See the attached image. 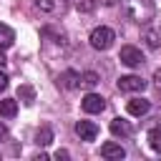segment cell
<instances>
[{
    "mask_svg": "<svg viewBox=\"0 0 161 161\" xmlns=\"http://www.w3.org/2000/svg\"><path fill=\"white\" fill-rule=\"evenodd\" d=\"M146 88V80L141 75H121L118 78V91L123 93H141Z\"/></svg>",
    "mask_w": 161,
    "mask_h": 161,
    "instance_id": "3957f363",
    "label": "cell"
},
{
    "mask_svg": "<svg viewBox=\"0 0 161 161\" xmlns=\"http://www.w3.org/2000/svg\"><path fill=\"white\" fill-rule=\"evenodd\" d=\"M5 138H8V126L0 123V141H5Z\"/></svg>",
    "mask_w": 161,
    "mask_h": 161,
    "instance_id": "603a6c76",
    "label": "cell"
},
{
    "mask_svg": "<svg viewBox=\"0 0 161 161\" xmlns=\"http://www.w3.org/2000/svg\"><path fill=\"white\" fill-rule=\"evenodd\" d=\"M143 38H146V43H148L151 48H158V45H161V30H153V28H148V30L143 33Z\"/></svg>",
    "mask_w": 161,
    "mask_h": 161,
    "instance_id": "ac0fdd59",
    "label": "cell"
},
{
    "mask_svg": "<svg viewBox=\"0 0 161 161\" xmlns=\"http://www.w3.org/2000/svg\"><path fill=\"white\" fill-rule=\"evenodd\" d=\"M15 113H18V101H15V98H3V101H0V116L13 118Z\"/></svg>",
    "mask_w": 161,
    "mask_h": 161,
    "instance_id": "7c38bea8",
    "label": "cell"
},
{
    "mask_svg": "<svg viewBox=\"0 0 161 161\" xmlns=\"http://www.w3.org/2000/svg\"><path fill=\"white\" fill-rule=\"evenodd\" d=\"M153 88L161 93V70H156V73H153Z\"/></svg>",
    "mask_w": 161,
    "mask_h": 161,
    "instance_id": "ffe728a7",
    "label": "cell"
},
{
    "mask_svg": "<svg viewBox=\"0 0 161 161\" xmlns=\"http://www.w3.org/2000/svg\"><path fill=\"white\" fill-rule=\"evenodd\" d=\"M23 98H25V103H33V88L30 86H20V91H18Z\"/></svg>",
    "mask_w": 161,
    "mask_h": 161,
    "instance_id": "d6986e66",
    "label": "cell"
},
{
    "mask_svg": "<svg viewBox=\"0 0 161 161\" xmlns=\"http://www.w3.org/2000/svg\"><path fill=\"white\" fill-rule=\"evenodd\" d=\"M5 88H8V75L0 70V91H5Z\"/></svg>",
    "mask_w": 161,
    "mask_h": 161,
    "instance_id": "7402d4cb",
    "label": "cell"
},
{
    "mask_svg": "<svg viewBox=\"0 0 161 161\" xmlns=\"http://www.w3.org/2000/svg\"><path fill=\"white\" fill-rule=\"evenodd\" d=\"M50 141H53V131H50L48 126L38 128V133H35V143H38V146H48Z\"/></svg>",
    "mask_w": 161,
    "mask_h": 161,
    "instance_id": "2e32d148",
    "label": "cell"
},
{
    "mask_svg": "<svg viewBox=\"0 0 161 161\" xmlns=\"http://www.w3.org/2000/svg\"><path fill=\"white\" fill-rule=\"evenodd\" d=\"M91 45L96 48V50H108L111 45H113V40H116V33L108 28V25H98L93 33H91Z\"/></svg>",
    "mask_w": 161,
    "mask_h": 161,
    "instance_id": "7a4b0ae2",
    "label": "cell"
},
{
    "mask_svg": "<svg viewBox=\"0 0 161 161\" xmlns=\"http://www.w3.org/2000/svg\"><path fill=\"white\" fill-rule=\"evenodd\" d=\"M58 86L65 88V91H75V88H80V73H75V70H63L60 78H58Z\"/></svg>",
    "mask_w": 161,
    "mask_h": 161,
    "instance_id": "8992f818",
    "label": "cell"
},
{
    "mask_svg": "<svg viewBox=\"0 0 161 161\" xmlns=\"http://www.w3.org/2000/svg\"><path fill=\"white\" fill-rule=\"evenodd\" d=\"M43 35H53V30H50V28H45V30H43ZM55 43H63V33H58V35H55Z\"/></svg>",
    "mask_w": 161,
    "mask_h": 161,
    "instance_id": "44dd1931",
    "label": "cell"
},
{
    "mask_svg": "<svg viewBox=\"0 0 161 161\" xmlns=\"http://www.w3.org/2000/svg\"><path fill=\"white\" fill-rule=\"evenodd\" d=\"M148 146H151L156 153H161V126H156V128L148 131Z\"/></svg>",
    "mask_w": 161,
    "mask_h": 161,
    "instance_id": "5bb4252c",
    "label": "cell"
},
{
    "mask_svg": "<svg viewBox=\"0 0 161 161\" xmlns=\"http://www.w3.org/2000/svg\"><path fill=\"white\" fill-rule=\"evenodd\" d=\"M121 10L126 13L128 20L143 25V23H148L153 18L156 5H153V0H121Z\"/></svg>",
    "mask_w": 161,
    "mask_h": 161,
    "instance_id": "6da1fadb",
    "label": "cell"
},
{
    "mask_svg": "<svg viewBox=\"0 0 161 161\" xmlns=\"http://www.w3.org/2000/svg\"><path fill=\"white\" fill-rule=\"evenodd\" d=\"M70 3H73V8L78 13H93L96 5H98V0H70Z\"/></svg>",
    "mask_w": 161,
    "mask_h": 161,
    "instance_id": "e0dca14e",
    "label": "cell"
},
{
    "mask_svg": "<svg viewBox=\"0 0 161 161\" xmlns=\"http://www.w3.org/2000/svg\"><path fill=\"white\" fill-rule=\"evenodd\" d=\"M13 43H15V33H13V28H8V25L0 23V53L8 50Z\"/></svg>",
    "mask_w": 161,
    "mask_h": 161,
    "instance_id": "8fae6325",
    "label": "cell"
},
{
    "mask_svg": "<svg viewBox=\"0 0 161 161\" xmlns=\"http://www.w3.org/2000/svg\"><path fill=\"white\" fill-rule=\"evenodd\" d=\"M35 5H38L40 13H58L63 3L60 0H35Z\"/></svg>",
    "mask_w": 161,
    "mask_h": 161,
    "instance_id": "4fadbf2b",
    "label": "cell"
},
{
    "mask_svg": "<svg viewBox=\"0 0 161 161\" xmlns=\"http://www.w3.org/2000/svg\"><path fill=\"white\" fill-rule=\"evenodd\" d=\"M98 73H93V70H86V73H80V86L83 88H96L98 86Z\"/></svg>",
    "mask_w": 161,
    "mask_h": 161,
    "instance_id": "9a60e30c",
    "label": "cell"
},
{
    "mask_svg": "<svg viewBox=\"0 0 161 161\" xmlns=\"http://www.w3.org/2000/svg\"><path fill=\"white\" fill-rule=\"evenodd\" d=\"M126 108H128L131 116H146L151 111V101H146V98H131Z\"/></svg>",
    "mask_w": 161,
    "mask_h": 161,
    "instance_id": "9c48e42d",
    "label": "cell"
},
{
    "mask_svg": "<svg viewBox=\"0 0 161 161\" xmlns=\"http://www.w3.org/2000/svg\"><path fill=\"white\" fill-rule=\"evenodd\" d=\"M75 133L80 136V141H93L98 136V126L93 121H78L75 123Z\"/></svg>",
    "mask_w": 161,
    "mask_h": 161,
    "instance_id": "52a82bcc",
    "label": "cell"
},
{
    "mask_svg": "<svg viewBox=\"0 0 161 161\" xmlns=\"http://www.w3.org/2000/svg\"><path fill=\"white\" fill-rule=\"evenodd\" d=\"M111 133H113V136L126 138V136H131V133H133V128H131V123H128V121H123V118H113V121H111Z\"/></svg>",
    "mask_w": 161,
    "mask_h": 161,
    "instance_id": "30bf717a",
    "label": "cell"
},
{
    "mask_svg": "<svg viewBox=\"0 0 161 161\" xmlns=\"http://www.w3.org/2000/svg\"><path fill=\"white\" fill-rule=\"evenodd\" d=\"M121 63H126L128 68H138V65H143V53L136 45H123L121 48Z\"/></svg>",
    "mask_w": 161,
    "mask_h": 161,
    "instance_id": "277c9868",
    "label": "cell"
},
{
    "mask_svg": "<svg viewBox=\"0 0 161 161\" xmlns=\"http://www.w3.org/2000/svg\"><path fill=\"white\" fill-rule=\"evenodd\" d=\"M101 156H103V158H111V161H121V158L126 156V148H123L121 143L108 141V143H103V146H101Z\"/></svg>",
    "mask_w": 161,
    "mask_h": 161,
    "instance_id": "ba28073f",
    "label": "cell"
},
{
    "mask_svg": "<svg viewBox=\"0 0 161 161\" xmlns=\"http://www.w3.org/2000/svg\"><path fill=\"white\" fill-rule=\"evenodd\" d=\"M80 108H83L86 113H101V111L106 108V101H103L98 93H86L83 101H80Z\"/></svg>",
    "mask_w": 161,
    "mask_h": 161,
    "instance_id": "5b68a950",
    "label": "cell"
}]
</instances>
